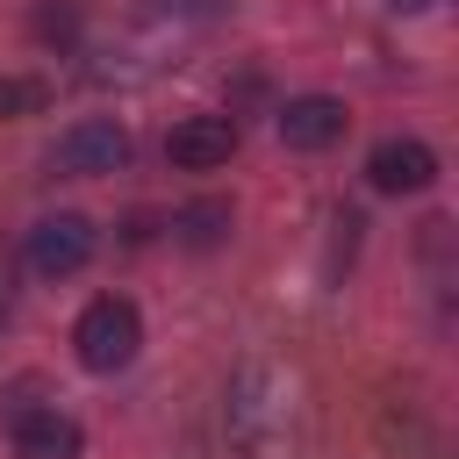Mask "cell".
Listing matches in <instances>:
<instances>
[{
    "label": "cell",
    "mask_w": 459,
    "mask_h": 459,
    "mask_svg": "<svg viewBox=\"0 0 459 459\" xmlns=\"http://www.w3.org/2000/svg\"><path fill=\"white\" fill-rule=\"evenodd\" d=\"M72 344H79V366H86V373H122V366L136 359V344H143V316H136V301L100 294V301L79 316Z\"/></svg>",
    "instance_id": "cell-1"
},
{
    "label": "cell",
    "mask_w": 459,
    "mask_h": 459,
    "mask_svg": "<svg viewBox=\"0 0 459 459\" xmlns=\"http://www.w3.org/2000/svg\"><path fill=\"white\" fill-rule=\"evenodd\" d=\"M50 165H57V172H72V179L122 172V165H129V136H122V122H108V115H86V122H72V129L57 136Z\"/></svg>",
    "instance_id": "cell-2"
},
{
    "label": "cell",
    "mask_w": 459,
    "mask_h": 459,
    "mask_svg": "<svg viewBox=\"0 0 459 459\" xmlns=\"http://www.w3.org/2000/svg\"><path fill=\"white\" fill-rule=\"evenodd\" d=\"M93 258V222L86 215H43L36 230H29V273H43V280H65V273H79Z\"/></svg>",
    "instance_id": "cell-3"
},
{
    "label": "cell",
    "mask_w": 459,
    "mask_h": 459,
    "mask_svg": "<svg viewBox=\"0 0 459 459\" xmlns=\"http://www.w3.org/2000/svg\"><path fill=\"white\" fill-rule=\"evenodd\" d=\"M344 100H330V93H294L280 115H273V129H280V143L287 151H330L337 136H344Z\"/></svg>",
    "instance_id": "cell-4"
},
{
    "label": "cell",
    "mask_w": 459,
    "mask_h": 459,
    "mask_svg": "<svg viewBox=\"0 0 459 459\" xmlns=\"http://www.w3.org/2000/svg\"><path fill=\"white\" fill-rule=\"evenodd\" d=\"M366 179H373V194H423L437 179V151L416 136H387V143H373Z\"/></svg>",
    "instance_id": "cell-5"
},
{
    "label": "cell",
    "mask_w": 459,
    "mask_h": 459,
    "mask_svg": "<svg viewBox=\"0 0 459 459\" xmlns=\"http://www.w3.org/2000/svg\"><path fill=\"white\" fill-rule=\"evenodd\" d=\"M230 151H237V122L230 115H186L165 136V158L179 172H215V165H230Z\"/></svg>",
    "instance_id": "cell-6"
},
{
    "label": "cell",
    "mask_w": 459,
    "mask_h": 459,
    "mask_svg": "<svg viewBox=\"0 0 459 459\" xmlns=\"http://www.w3.org/2000/svg\"><path fill=\"white\" fill-rule=\"evenodd\" d=\"M79 423L65 409H22L14 416V459H79Z\"/></svg>",
    "instance_id": "cell-7"
},
{
    "label": "cell",
    "mask_w": 459,
    "mask_h": 459,
    "mask_svg": "<svg viewBox=\"0 0 459 459\" xmlns=\"http://www.w3.org/2000/svg\"><path fill=\"white\" fill-rule=\"evenodd\" d=\"M172 230H179L186 251H215V244L230 237V201H186V208L172 215Z\"/></svg>",
    "instance_id": "cell-8"
},
{
    "label": "cell",
    "mask_w": 459,
    "mask_h": 459,
    "mask_svg": "<svg viewBox=\"0 0 459 459\" xmlns=\"http://www.w3.org/2000/svg\"><path fill=\"white\" fill-rule=\"evenodd\" d=\"M43 108V79H0V115H36Z\"/></svg>",
    "instance_id": "cell-9"
},
{
    "label": "cell",
    "mask_w": 459,
    "mask_h": 459,
    "mask_svg": "<svg viewBox=\"0 0 459 459\" xmlns=\"http://www.w3.org/2000/svg\"><path fill=\"white\" fill-rule=\"evenodd\" d=\"M394 7H430V0H394Z\"/></svg>",
    "instance_id": "cell-10"
}]
</instances>
